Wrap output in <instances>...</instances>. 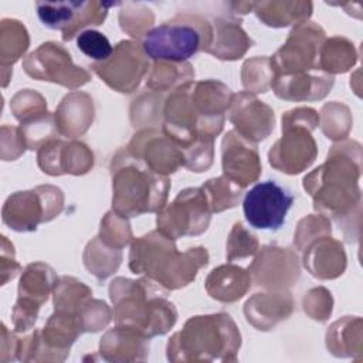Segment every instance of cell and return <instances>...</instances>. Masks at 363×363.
<instances>
[{
  "label": "cell",
  "mask_w": 363,
  "mask_h": 363,
  "mask_svg": "<svg viewBox=\"0 0 363 363\" xmlns=\"http://www.w3.org/2000/svg\"><path fill=\"white\" fill-rule=\"evenodd\" d=\"M294 200L295 196L274 180L261 182L250 189L244 197L245 220L254 228L277 231L285 224Z\"/></svg>",
  "instance_id": "obj_2"
},
{
  "label": "cell",
  "mask_w": 363,
  "mask_h": 363,
  "mask_svg": "<svg viewBox=\"0 0 363 363\" xmlns=\"http://www.w3.org/2000/svg\"><path fill=\"white\" fill-rule=\"evenodd\" d=\"M77 47L81 52L95 61H106L112 52L113 47L102 33L96 30H84L77 37Z\"/></svg>",
  "instance_id": "obj_5"
},
{
  "label": "cell",
  "mask_w": 363,
  "mask_h": 363,
  "mask_svg": "<svg viewBox=\"0 0 363 363\" xmlns=\"http://www.w3.org/2000/svg\"><path fill=\"white\" fill-rule=\"evenodd\" d=\"M108 6L94 1H37V14L45 27L62 31L64 40H69L86 24H102Z\"/></svg>",
  "instance_id": "obj_3"
},
{
  "label": "cell",
  "mask_w": 363,
  "mask_h": 363,
  "mask_svg": "<svg viewBox=\"0 0 363 363\" xmlns=\"http://www.w3.org/2000/svg\"><path fill=\"white\" fill-rule=\"evenodd\" d=\"M159 177H155L149 169L129 167L125 172H118L113 187L115 199L113 203L116 208H122L130 214H139L145 210L153 211L157 208L159 201L147 194V190L153 191L156 187H160Z\"/></svg>",
  "instance_id": "obj_4"
},
{
  "label": "cell",
  "mask_w": 363,
  "mask_h": 363,
  "mask_svg": "<svg viewBox=\"0 0 363 363\" xmlns=\"http://www.w3.org/2000/svg\"><path fill=\"white\" fill-rule=\"evenodd\" d=\"M211 27L199 16L179 14L146 33L142 48L153 60L183 62L210 44Z\"/></svg>",
  "instance_id": "obj_1"
}]
</instances>
